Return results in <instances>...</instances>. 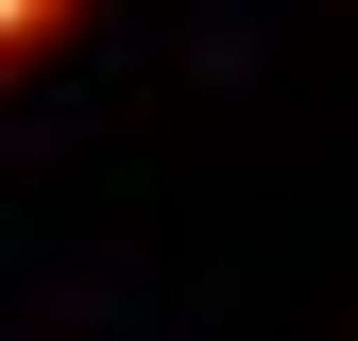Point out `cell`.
I'll return each instance as SVG.
<instances>
[{
  "mask_svg": "<svg viewBox=\"0 0 358 341\" xmlns=\"http://www.w3.org/2000/svg\"><path fill=\"white\" fill-rule=\"evenodd\" d=\"M85 17V0H0V68H34V52H52V34Z\"/></svg>",
  "mask_w": 358,
  "mask_h": 341,
  "instance_id": "6da1fadb",
  "label": "cell"
}]
</instances>
